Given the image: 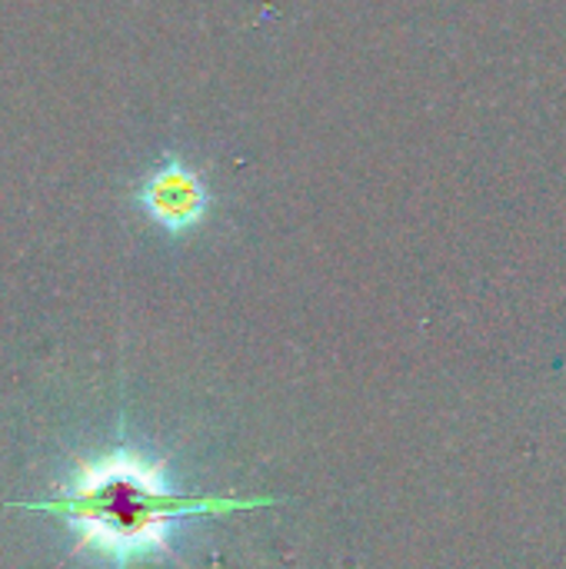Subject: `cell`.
Segmentation results:
<instances>
[{"mask_svg":"<svg viewBox=\"0 0 566 569\" xmlns=\"http://www.w3.org/2000/svg\"><path fill=\"white\" fill-rule=\"evenodd\" d=\"M244 507L254 503L183 497L160 460L127 447L80 460L57 487L53 500L20 503V510L57 517L77 537L80 550L117 569L167 557L173 533L193 517H217Z\"/></svg>","mask_w":566,"mask_h":569,"instance_id":"obj_1","label":"cell"},{"mask_svg":"<svg viewBox=\"0 0 566 569\" xmlns=\"http://www.w3.org/2000/svg\"><path fill=\"white\" fill-rule=\"evenodd\" d=\"M133 200L150 223H157L163 233H173V237L197 230L210 210V190L203 177L180 157L160 160L140 180Z\"/></svg>","mask_w":566,"mask_h":569,"instance_id":"obj_2","label":"cell"}]
</instances>
